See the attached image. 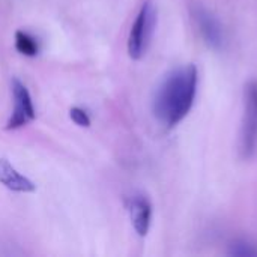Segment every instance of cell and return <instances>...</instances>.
Returning <instances> with one entry per match:
<instances>
[{
	"instance_id": "obj_1",
	"label": "cell",
	"mask_w": 257,
	"mask_h": 257,
	"mask_svg": "<svg viewBox=\"0 0 257 257\" xmlns=\"http://www.w3.org/2000/svg\"><path fill=\"white\" fill-rule=\"evenodd\" d=\"M199 84L196 65L188 63L170 71L158 86L152 110L158 123L167 130L178 126L191 111Z\"/></svg>"
},
{
	"instance_id": "obj_2",
	"label": "cell",
	"mask_w": 257,
	"mask_h": 257,
	"mask_svg": "<svg viewBox=\"0 0 257 257\" xmlns=\"http://www.w3.org/2000/svg\"><path fill=\"white\" fill-rule=\"evenodd\" d=\"M155 26H157L155 5L151 0H146L142 5L133 23L128 36V54L133 60H140L146 54L155 32Z\"/></svg>"
},
{
	"instance_id": "obj_3",
	"label": "cell",
	"mask_w": 257,
	"mask_h": 257,
	"mask_svg": "<svg viewBox=\"0 0 257 257\" xmlns=\"http://www.w3.org/2000/svg\"><path fill=\"white\" fill-rule=\"evenodd\" d=\"M239 152L244 160L253 158L257 152V80H250L244 89Z\"/></svg>"
},
{
	"instance_id": "obj_4",
	"label": "cell",
	"mask_w": 257,
	"mask_h": 257,
	"mask_svg": "<svg viewBox=\"0 0 257 257\" xmlns=\"http://www.w3.org/2000/svg\"><path fill=\"white\" fill-rule=\"evenodd\" d=\"M12 99L14 108L6 123V130H18L21 126H26L36 117V110L32 96L27 87L18 78L12 80Z\"/></svg>"
},
{
	"instance_id": "obj_5",
	"label": "cell",
	"mask_w": 257,
	"mask_h": 257,
	"mask_svg": "<svg viewBox=\"0 0 257 257\" xmlns=\"http://www.w3.org/2000/svg\"><path fill=\"white\" fill-rule=\"evenodd\" d=\"M194 20L205 44L212 50H221L226 44V35L221 21L206 8H196Z\"/></svg>"
},
{
	"instance_id": "obj_6",
	"label": "cell",
	"mask_w": 257,
	"mask_h": 257,
	"mask_svg": "<svg viewBox=\"0 0 257 257\" xmlns=\"http://www.w3.org/2000/svg\"><path fill=\"white\" fill-rule=\"evenodd\" d=\"M128 212L133 227L139 236H146L152 223V205L145 196H134L128 200Z\"/></svg>"
},
{
	"instance_id": "obj_7",
	"label": "cell",
	"mask_w": 257,
	"mask_h": 257,
	"mask_svg": "<svg viewBox=\"0 0 257 257\" xmlns=\"http://www.w3.org/2000/svg\"><path fill=\"white\" fill-rule=\"evenodd\" d=\"M0 184L14 193H33L36 190V185L5 158H0Z\"/></svg>"
},
{
	"instance_id": "obj_8",
	"label": "cell",
	"mask_w": 257,
	"mask_h": 257,
	"mask_svg": "<svg viewBox=\"0 0 257 257\" xmlns=\"http://www.w3.org/2000/svg\"><path fill=\"white\" fill-rule=\"evenodd\" d=\"M15 48L20 54L27 57H35L39 53V42L38 39L30 35L29 32L18 30L15 33Z\"/></svg>"
},
{
	"instance_id": "obj_9",
	"label": "cell",
	"mask_w": 257,
	"mask_h": 257,
	"mask_svg": "<svg viewBox=\"0 0 257 257\" xmlns=\"http://www.w3.org/2000/svg\"><path fill=\"white\" fill-rule=\"evenodd\" d=\"M227 253L235 257H257V247L247 239H236L229 245Z\"/></svg>"
},
{
	"instance_id": "obj_10",
	"label": "cell",
	"mask_w": 257,
	"mask_h": 257,
	"mask_svg": "<svg viewBox=\"0 0 257 257\" xmlns=\"http://www.w3.org/2000/svg\"><path fill=\"white\" fill-rule=\"evenodd\" d=\"M69 116H71V119H72V122L75 125L83 126V128L90 126V117H89L86 110H83L80 107H72L71 111H69Z\"/></svg>"
}]
</instances>
